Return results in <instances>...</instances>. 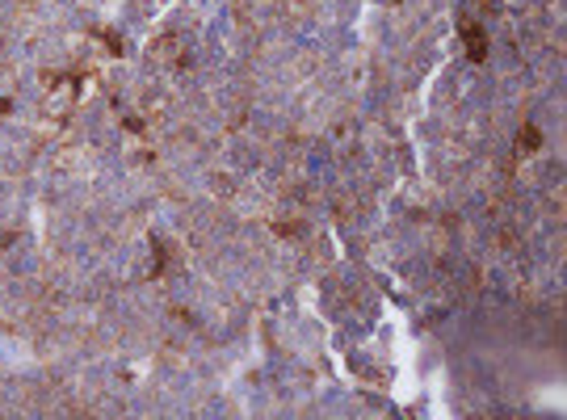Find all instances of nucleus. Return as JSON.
<instances>
[{
	"instance_id": "obj_1",
	"label": "nucleus",
	"mask_w": 567,
	"mask_h": 420,
	"mask_svg": "<svg viewBox=\"0 0 567 420\" xmlns=\"http://www.w3.org/2000/svg\"><path fill=\"white\" fill-rule=\"evenodd\" d=\"M463 34H467V50H471V59H475V63H479V59H484V55H488V46H484V29H479V25H471V21H467V25H463Z\"/></svg>"
}]
</instances>
